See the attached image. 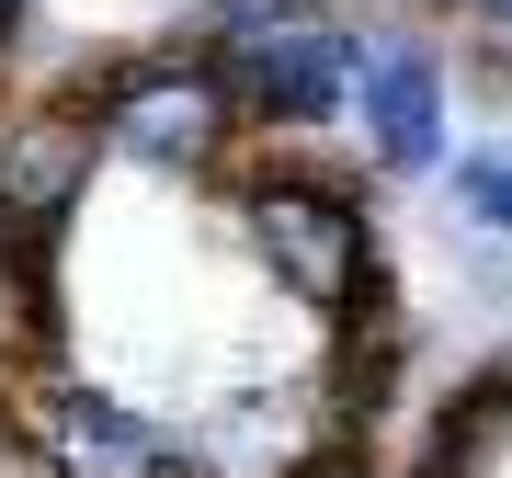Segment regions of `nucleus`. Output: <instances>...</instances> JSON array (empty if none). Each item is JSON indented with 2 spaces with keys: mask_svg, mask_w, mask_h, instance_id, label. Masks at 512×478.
Listing matches in <instances>:
<instances>
[{
  "mask_svg": "<svg viewBox=\"0 0 512 478\" xmlns=\"http://www.w3.org/2000/svg\"><path fill=\"white\" fill-rule=\"evenodd\" d=\"M57 92L103 126V160H137V171H228L251 148L217 46H194V35H171L148 57H114V69H80Z\"/></svg>",
  "mask_w": 512,
  "mask_h": 478,
  "instance_id": "obj_1",
  "label": "nucleus"
},
{
  "mask_svg": "<svg viewBox=\"0 0 512 478\" xmlns=\"http://www.w3.org/2000/svg\"><path fill=\"white\" fill-rule=\"evenodd\" d=\"M239 171V228H251L262 274H274L296 308L319 319H365L387 296V251H376V217L353 205L330 171L308 160H228Z\"/></svg>",
  "mask_w": 512,
  "mask_h": 478,
  "instance_id": "obj_2",
  "label": "nucleus"
},
{
  "mask_svg": "<svg viewBox=\"0 0 512 478\" xmlns=\"http://www.w3.org/2000/svg\"><path fill=\"white\" fill-rule=\"evenodd\" d=\"M0 422L23 433L35 478H217L194 433L148 422L137 399L114 387H80V376H0Z\"/></svg>",
  "mask_w": 512,
  "mask_h": 478,
  "instance_id": "obj_3",
  "label": "nucleus"
},
{
  "mask_svg": "<svg viewBox=\"0 0 512 478\" xmlns=\"http://www.w3.org/2000/svg\"><path fill=\"white\" fill-rule=\"evenodd\" d=\"M228 92H239V126L251 137H319L353 114V80H365V23H342L330 0H308V12L262 23V35L217 46Z\"/></svg>",
  "mask_w": 512,
  "mask_h": 478,
  "instance_id": "obj_4",
  "label": "nucleus"
},
{
  "mask_svg": "<svg viewBox=\"0 0 512 478\" xmlns=\"http://www.w3.org/2000/svg\"><path fill=\"white\" fill-rule=\"evenodd\" d=\"M103 171V126L69 92H35L0 126V251H57V228L92 205Z\"/></svg>",
  "mask_w": 512,
  "mask_h": 478,
  "instance_id": "obj_5",
  "label": "nucleus"
},
{
  "mask_svg": "<svg viewBox=\"0 0 512 478\" xmlns=\"http://www.w3.org/2000/svg\"><path fill=\"white\" fill-rule=\"evenodd\" d=\"M444 103H456V80H444V46L410 35V23H365V80H353V126H365V160L387 183H421V171H444Z\"/></svg>",
  "mask_w": 512,
  "mask_h": 478,
  "instance_id": "obj_6",
  "label": "nucleus"
},
{
  "mask_svg": "<svg viewBox=\"0 0 512 478\" xmlns=\"http://www.w3.org/2000/svg\"><path fill=\"white\" fill-rule=\"evenodd\" d=\"M501 433H512V365H478L456 399H444V422H433V456H421L410 478H467L478 456H501Z\"/></svg>",
  "mask_w": 512,
  "mask_h": 478,
  "instance_id": "obj_7",
  "label": "nucleus"
},
{
  "mask_svg": "<svg viewBox=\"0 0 512 478\" xmlns=\"http://www.w3.org/2000/svg\"><path fill=\"white\" fill-rule=\"evenodd\" d=\"M57 353V251H0V376Z\"/></svg>",
  "mask_w": 512,
  "mask_h": 478,
  "instance_id": "obj_8",
  "label": "nucleus"
},
{
  "mask_svg": "<svg viewBox=\"0 0 512 478\" xmlns=\"http://www.w3.org/2000/svg\"><path fill=\"white\" fill-rule=\"evenodd\" d=\"M444 194H456V217H467V228L512 239V137H478L467 160H444Z\"/></svg>",
  "mask_w": 512,
  "mask_h": 478,
  "instance_id": "obj_9",
  "label": "nucleus"
},
{
  "mask_svg": "<svg viewBox=\"0 0 512 478\" xmlns=\"http://www.w3.org/2000/svg\"><path fill=\"white\" fill-rule=\"evenodd\" d=\"M285 12H308V0H194L183 35L194 46H239V35H262V23H285Z\"/></svg>",
  "mask_w": 512,
  "mask_h": 478,
  "instance_id": "obj_10",
  "label": "nucleus"
},
{
  "mask_svg": "<svg viewBox=\"0 0 512 478\" xmlns=\"http://www.w3.org/2000/svg\"><path fill=\"white\" fill-rule=\"evenodd\" d=\"M296 478H387V467H376V456H353V444H330V456H308Z\"/></svg>",
  "mask_w": 512,
  "mask_h": 478,
  "instance_id": "obj_11",
  "label": "nucleus"
},
{
  "mask_svg": "<svg viewBox=\"0 0 512 478\" xmlns=\"http://www.w3.org/2000/svg\"><path fill=\"white\" fill-rule=\"evenodd\" d=\"M456 23H478V35H512V0H444Z\"/></svg>",
  "mask_w": 512,
  "mask_h": 478,
  "instance_id": "obj_12",
  "label": "nucleus"
},
{
  "mask_svg": "<svg viewBox=\"0 0 512 478\" xmlns=\"http://www.w3.org/2000/svg\"><path fill=\"white\" fill-rule=\"evenodd\" d=\"M23 12H35V0H0V46H12V35H23Z\"/></svg>",
  "mask_w": 512,
  "mask_h": 478,
  "instance_id": "obj_13",
  "label": "nucleus"
},
{
  "mask_svg": "<svg viewBox=\"0 0 512 478\" xmlns=\"http://www.w3.org/2000/svg\"><path fill=\"white\" fill-rule=\"evenodd\" d=\"M433 12H444V0H433Z\"/></svg>",
  "mask_w": 512,
  "mask_h": 478,
  "instance_id": "obj_14",
  "label": "nucleus"
}]
</instances>
